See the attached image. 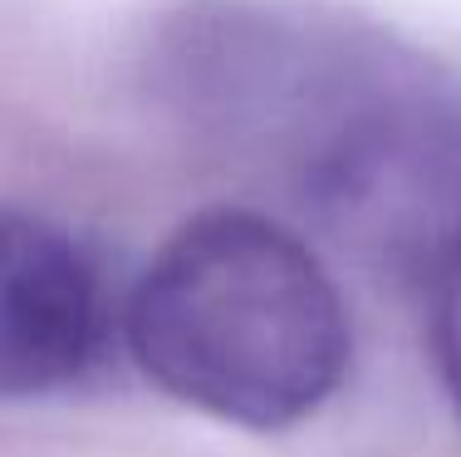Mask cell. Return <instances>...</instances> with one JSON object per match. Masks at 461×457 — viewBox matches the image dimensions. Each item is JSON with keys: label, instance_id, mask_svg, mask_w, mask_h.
<instances>
[{"label": "cell", "instance_id": "6da1fadb", "mask_svg": "<svg viewBox=\"0 0 461 457\" xmlns=\"http://www.w3.org/2000/svg\"><path fill=\"white\" fill-rule=\"evenodd\" d=\"M123 340L148 384L246 433L314 418L354 364L339 280L256 206L186 216L128 290Z\"/></svg>", "mask_w": 461, "mask_h": 457}, {"label": "cell", "instance_id": "7a4b0ae2", "mask_svg": "<svg viewBox=\"0 0 461 457\" xmlns=\"http://www.w3.org/2000/svg\"><path fill=\"white\" fill-rule=\"evenodd\" d=\"M329 246L427 290L461 251V89L412 54L290 182Z\"/></svg>", "mask_w": 461, "mask_h": 457}, {"label": "cell", "instance_id": "3957f363", "mask_svg": "<svg viewBox=\"0 0 461 457\" xmlns=\"http://www.w3.org/2000/svg\"><path fill=\"white\" fill-rule=\"evenodd\" d=\"M113 334L94 251L45 212L0 202V398L25 404L84 384Z\"/></svg>", "mask_w": 461, "mask_h": 457}, {"label": "cell", "instance_id": "277c9868", "mask_svg": "<svg viewBox=\"0 0 461 457\" xmlns=\"http://www.w3.org/2000/svg\"><path fill=\"white\" fill-rule=\"evenodd\" d=\"M427 334H432V364L442 374V388L461 413V251L427 286Z\"/></svg>", "mask_w": 461, "mask_h": 457}]
</instances>
